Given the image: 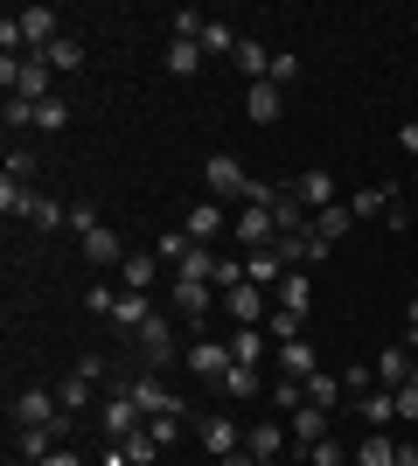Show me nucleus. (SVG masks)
I'll list each match as a JSON object with an SVG mask.
<instances>
[{
	"mask_svg": "<svg viewBox=\"0 0 418 466\" xmlns=\"http://www.w3.org/2000/svg\"><path fill=\"white\" fill-rule=\"evenodd\" d=\"M63 230H70V237L84 244V237L98 230V202H70V216H63Z\"/></svg>",
	"mask_w": 418,
	"mask_h": 466,
	"instance_id": "37",
	"label": "nucleus"
},
{
	"mask_svg": "<svg viewBox=\"0 0 418 466\" xmlns=\"http://www.w3.org/2000/svg\"><path fill=\"white\" fill-rule=\"evenodd\" d=\"M412 355H418V349H383V355H377V390H404Z\"/></svg>",
	"mask_w": 418,
	"mask_h": 466,
	"instance_id": "27",
	"label": "nucleus"
},
{
	"mask_svg": "<svg viewBox=\"0 0 418 466\" xmlns=\"http://www.w3.org/2000/svg\"><path fill=\"white\" fill-rule=\"evenodd\" d=\"M223 307H230V320H238V328H265V320H272V292L244 279V286L223 292Z\"/></svg>",
	"mask_w": 418,
	"mask_h": 466,
	"instance_id": "4",
	"label": "nucleus"
},
{
	"mask_svg": "<svg viewBox=\"0 0 418 466\" xmlns=\"http://www.w3.org/2000/svg\"><path fill=\"white\" fill-rule=\"evenodd\" d=\"M28 209H36V188H28V181H7V175H0V216H7V223L21 216V223H28Z\"/></svg>",
	"mask_w": 418,
	"mask_h": 466,
	"instance_id": "29",
	"label": "nucleus"
},
{
	"mask_svg": "<svg viewBox=\"0 0 418 466\" xmlns=\"http://www.w3.org/2000/svg\"><path fill=\"white\" fill-rule=\"evenodd\" d=\"M168 299H175V313L189 320V328H202V320H209V307H217V286H202V279H175V286H168Z\"/></svg>",
	"mask_w": 418,
	"mask_h": 466,
	"instance_id": "7",
	"label": "nucleus"
},
{
	"mask_svg": "<svg viewBox=\"0 0 418 466\" xmlns=\"http://www.w3.org/2000/svg\"><path fill=\"white\" fill-rule=\"evenodd\" d=\"M244 279H251V286H265V292H279V279H286V258H279L272 244H265V251H251V258H244Z\"/></svg>",
	"mask_w": 418,
	"mask_h": 466,
	"instance_id": "22",
	"label": "nucleus"
},
{
	"mask_svg": "<svg viewBox=\"0 0 418 466\" xmlns=\"http://www.w3.org/2000/svg\"><path fill=\"white\" fill-rule=\"evenodd\" d=\"M398 147H404V154H418V118H412V126L398 133Z\"/></svg>",
	"mask_w": 418,
	"mask_h": 466,
	"instance_id": "53",
	"label": "nucleus"
},
{
	"mask_svg": "<svg viewBox=\"0 0 418 466\" xmlns=\"http://www.w3.org/2000/svg\"><path fill=\"white\" fill-rule=\"evenodd\" d=\"M404 349H418V299H404Z\"/></svg>",
	"mask_w": 418,
	"mask_h": 466,
	"instance_id": "51",
	"label": "nucleus"
},
{
	"mask_svg": "<svg viewBox=\"0 0 418 466\" xmlns=\"http://www.w3.org/2000/svg\"><path fill=\"white\" fill-rule=\"evenodd\" d=\"M63 216H70V209H63L56 195H36V209H28V223H36V230H63Z\"/></svg>",
	"mask_w": 418,
	"mask_h": 466,
	"instance_id": "38",
	"label": "nucleus"
},
{
	"mask_svg": "<svg viewBox=\"0 0 418 466\" xmlns=\"http://www.w3.org/2000/svg\"><path fill=\"white\" fill-rule=\"evenodd\" d=\"M105 466H133V460H126V446H112V452H105Z\"/></svg>",
	"mask_w": 418,
	"mask_h": 466,
	"instance_id": "56",
	"label": "nucleus"
},
{
	"mask_svg": "<svg viewBox=\"0 0 418 466\" xmlns=\"http://www.w3.org/2000/svg\"><path fill=\"white\" fill-rule=\"evenodd\" d=\"M154 320V292H119V307H112V328L119 334H139Z\"/></svg>",
	"mask_w": 418,
	"mask_h": 466,
	"instance_id": "19",
	"label": "nucleus"
},
{
	"mask_svg": "<svg viewBox=\"0 0 418 466\" xmlns=\"http://www.w3.org/2000/svg\"><path fill=\"white\" fill-rule=\"evenodd\" d=\"M84 258H91L98 272H119V265H126L133 251H126V237H119V230H105V223H98V230L84 237Z\"/></svg>",
	"mask_w": 418,
	"mask_h": 466,
	"instance_id": "13",
	"label": "nucleus"
},
{
	"mask_svg": "<svg viewBox=\"0 0 418 466\" xmlns=\"http://www.w3.org/2000/svg\"><path fill=\"white\" fill-rule=\"evenodd\" d=\"M15 21H21V42H28V56H42L49 42L70 35V28H63V15L49 7V0H36V7H15Z\"/></svg>",
	"mask_w": 418,
	"mask_h": 466,
	"instance_id": "2",
	"label": "nucleus"
},
{
	"mask_svg": "<svg viewBox=\"0 0 418 466\" xmlns=\"http://www.w3.org/2000/svg\"><path fill=\"white\" fill-rule=\"evenodd\" d=\"M181 251H189V230H168V237H154V258H160V265H181Z\"/></svg>",
	"mask_w": 418,
	"mask_h": 466,
	"instance_id": "44",
	"label": "nucleus"
},
{
	"mask_svg": "<svg viewBox=\"0 0 418 466\" xmlns=\"http://www.w3.org/2000/svg\"><path fill=\"white\" fill-rule=\"evenodd\" d=\"M56 439H63V425H21V460H28V466H42V460H49V452H56Z\"/></svg>",
	"mask_w": 418,
	"mask_h": 466,
	"instance_id": "23",
	"label": "nucleus"
},
{
	"mask_svg": "<svg viewBox=\"0 0 418 466\" xmlns=\"http://www.w3.org/2000/svg\"><path fill=\"white\" fill-rule=\"evenodd\" d=\"M0 126H7V133H28V126H36V105H28V97H7Z\"/></svg>",
	"mask_w": 418,
	"mask_h": 466,
	"instance_id": "43",
	"label": "nucleus"
},
{
	"mask_svg": "<svg viewBox=\"0 0 418 466\" xmlns=\"http://www.w3.org/2000/svg\"><path fill=\"white\" fill-rule=\"evenodd\" d=\"M7 466H28V460H21V452H15V460H7Z\"/></svg>",
	"mask_w": 418,
	"mask_h": 466,
	"instance_id": "58",
	"label": "nucleus"
},
{
	"mask_svg": "<svg viewBox=\"0 0 418 466\" xmlns=\"http://www.w3.org/2000/svg\"><path fill=\"white\" fill-rule=\"evenodd\" d=\"M244 112L259 118V126H272V118L286 112V91H279V84H251V91H244Z\"/></svg>",
	"mask_w": 418,
	"mask_h": 466,
	"instance_id": "26",
	"label": "nucleus"
},
{
	"mask_svg": "<svg viewBox=\"0 0 418 466\" xmlns=\"http://www.w3.org/2000/svg\"><path fill=\"white\" fill-rule=\"evenodd\" d=\"M349 223H356V209H349V202H335V209L314 216V237H321V244H335V237H349Z\"/></svg>",
	"mask_w": 418,
	"mask_h": 466,
	"instance_id": "33",
	"label": "nucleus"
},
{
	"mask_svg": "<svg viewBox=\"0 0 418 466\" xmlns=\"http://www.w3.org/2000/svg\"><path fill=\"white\" fill-rule=\"evenodd\" d=\"M244 452H251V460H265V466H279V460H286V425H272V418L244 425Z\"/></svg>",
	"mask_w": 418,
	"mask_h": 466,
	"instance_id": "11",
	"label": "nucleus"
},
{
	"mask_svg": "<svg viewBox=\"0 0 418 466\" xmlns=\"http://www.w3.org/2000/svg\"><path fill=\"white\" fill-rule=\"evenodd\" d=\"M91 390H98L91 376H63V383H56V404H63V418H70V410H91Z\"/></svg>",
	"mask_w": 418,
	"mask_h": 466,
	"instance_id": "34",
	"label": "nucleus"
},
{
	"mask_svg": "<svg viewBox=\"0 0 418 466\" xmlns=\"http://www.w3.org/2000/svg\"><path fill=\"white\" fill-rule=\"evenodd\" d=\"M133 341H139V362H147V370H168V362H175V320H168V313H154Z\"/></svg>",
	"mask_w": 418,
	"mask_h": 466,
	"instance_id": "6",
	"label": "nucleus"
},
{
	"mask_svg": "<svg viewBox=\"0 0 418 466\" xmlns=\"http://www.w3.org/2000/svg\"><path fill=\"white\" fill-rule=\"evenodd\" d=\"M7 181H36V154L28 147H7Z\"/></svg>",
	"mask_w": 418,
	"mask_h": 466,
	"instance_id": "46",
	"label": "nucleus"
},
{
	"mask_svg": "<svg viewBox=\"0 0 418 466\" xmlns=\"http://www.w3.org/2000/svg\"><path fill=\"white\" fill-rule=\"evenodd\" d=\"M202 28H209L202 7H175V42H202Z\"/></svg>",
	"mask_w": 418,
	"mask_h": 466,
	"instance_id": "40",
	"label": "nucleus"
},
{
	"mask_svg": "<svg viewBox=\"0 0 418 466\" xmlns=\"http://www.w3.org/2000/svg\"><path fill=\"white\" fill-rule=\"evenodd\" d=\"M238 70H244L251 84H265V77H272V49H265V42H251V35H238Z\"/></svg>",
	"mask_w": 418,
	"mask_h": 466,
	"instance_id": "28",
	"label": "nucleus"
},
{
	"mask_svg": "<svg viewBox=\"0 0 418 466\" xmlns=\"http://www.w3.org/2000/svg\"><path fill=\"white\" fill-rule=\"evenodd\" d=\"M15 425H63L56 390H21V397H15Z\"/></svg>",
	"mask_w": 418,
	"mask_h": 466,
	"instance_id": "12",
	"label": "nucleus"
},
{
	"mask_svg": "<svg viewBox=\"0 0 418 466\" xmlns=\"http://www.w3.org/2000/svg\"><path fill=\"white\" fill-rule=\"evenodd\" d=\"M272 362H279L286 376H293V383H307V376L321 370V362H314V341H307V334H300V341H279V349H272Z\"/></svg>",
	"mask_w": 418,
	"mask_h": 466,
	"instance_id": "17",
	"label": "nucleus"
},
{
	"mask_svg": "<svg viewBox=\"0 0 418 466\" xmlns=\"http://www.w3.org/2000/svg\"><path fill=\"white\" fill-rule=\"evenodd\" d=\"M119 279H126V292H154V286H160V258H154V251H133V258L119 265Z\"/></svg>",
	"mask_w": 418,
	"mask_h": 466,
	"instance_id": "24",
	"label": "nucleus"
},
{
	"mask_svg": "<svg viewBox=\"0 0 418 466\" xmlns=\"http://www.w3.org/2000/svg\"><path fill=\"white\" fill-rule=\"evenodd\" d=\"M119 397H133V404H139V418H168V410H181V397H175L168 383H160L154 370H147V376H133V383H126Z\"/></svg>",
	"mask_w": 418,
	"mask_h": 466,
	"instance_id": "5",
	"label": "nucleus"
},
{
	"mask_svg": "<svg viewBox=\"0 0 418 466\" xmlns=\"http://www.w3.org/2000/svg\"><path fill=\"white\" fill-rule=\"evenodd\" d=\"M404 383H418V355H412V376H404Z\"/></svg>",
	"mask_w": 418,
	"mask_h": 466,
	"instance_id": "57",
	"label": "nucleus"
},
{
	"mask_svg": "<svg viewBox=\"0 0 418 466\" xmlns=\"http://www.w3.org/2000/svg\"><path fill=\"white\" fill-rule=\"evenodd\" d=\"M293 77H300V56H272V77H265V84H279V91H293Z\"/></svg>",
	"mask_w": 418,
	"mask_h": 466,
	"instance_id": "47",
	"label": "nucleus"
},
{
	"mask_svg": "<svg viewBox=\"0 0 418 466\" xmlns=\"http://www.w3.org/2000/svg\"><path fill=\"white\" fill-rule=\"evenodd\" d=\"M181 362H189V376H202V383H223V370H230L238 355H230V341H209V334H196V341L181 349Z\"/></svg>",
	"mask_w": 418,
	"mask_h": 466,
	"instance_id": "3",
	"label": "nucleus"
},
{
	"mask_svg": "<svg viewBox=\"0 0 418 466\" xmlns=\"http://www.w3.org/2000/svg\"><path fill=\"white\" fill-rule=\"evenodd\" d=\"M139 425H147V418H139V404H133V397H105V410H98V431L112 439V446H126V439H133Z\"/></svg>",
	"mask_w": 418,
	"mask_h": 466,
	"instance_id": "10",
	"label": "nucleus"
},
{
	"mask_svg": "<svg viewBox=\"0 0 418 466\" xmlns=\"http://www.w3.org/2000/svg\"><path fill=\"white\" fill-rule=\"evenodd\" d=\"M217 272H223V258L209 251V244H189L181 265H175V279H202V286H217Z\"/></svg>",
	"mask_w": 418,
	"mask_h": 466,
	"instance_id": "21",
	"label": "nucleus"
},
{
	"mask_svg": "<svg viewBox=\"0 0 418 466\" xmlns=\"http://www.w3.org/2000/svg\"><path fill=\"white\" fill-rule=\"evenodd\" d=\"M63 126H70V105H63V97L36 105V133H63Z\"/></svg>",
	"mask_w": 418,
	"mask_h": 466,
	"instance_id": "42",
	"label": "nucleus"
},
{
	"mask_svg": "<svg viewBox=\"0 0 418 466\" xmlns=\"http://www.w3.org/2000/svg\"><path fill=\"white\" fill-rule=\"evenodd\" d=\"M42 466H84V460H77V452H70V446H56V452H49V460H42Z\"/></svg>",
	"mask_w": 418,
	"mask_h": 466,
	"instance_id": "52",
	"label": "nucleus"
},
{
	"mask_svg": "<svg viewBox=\"0 0 418 466\" xmlns=\"http://www.w3.org/2000/svg\"><path fill=\"white\" fill-rule=\"evenodd\" d=\"M293 460H307V466H342L349 452H342V439H321V446H307V452L293 446Z\"/></svg>",
	"mask_w": 418,
	"mask_h": 466,
	"instance_id": "41",
	"label": "nucleus"
},
{
	"mask_svg": "<svg viewBox=\"0 0 418 466\" xmlns=\"http://www.w3.org/2000/svg\"><path fill=\"white\" fill-rule=\"evenodd\" d=\"M265 341H272V334H265V328H238V334H230V355L259 370V362H265Z\"/></svg>",
	"mask_w": 418,
	"mask_h": 466,
	"instance_id": "35",
	"label": "nucleus"
},
{
	"mask_svg": "<svg viewBox=\"0 0 418 466\" xmlns=\"http://www.w3.org/2000/svg\"><path fill=\"white\" fill-rule=\"evenodd\" d=\"M84 307H91V313H105V320H112V307H119V292H112V286H91V292H84Z\"/></svg>",
	"mask_w": 418,
	"mask_h": 466,
	"instance_id": "48",
	"label": "nucleus"
},
{
	"mask_svg": "<svg viewBox=\"0 0 418 466\" xmlns=\"http://www.w3.org/2000/svg\"><path fill=\"white\" fill-rule=\"evenodd\" d=\"M356 466H398V439H391V431H370L356 446Z\"/></svg>",
	"mask_w": 418,
	"mask_h": 466,
	"instance_id": "32",
	"label": "nucleus"
},
{
	"mask_svg": "<svg viewBox=\"0 0 418 466\" xmlns=\"http://www.w3.org/2000/svg\"><path fill=\"white\" fill-rule=\"evenodd\" d=\"M307 404H321V410H335V404H349V390H342V376L314 370V376H307Z\"/></svg>",
	"mask_w": 418,
	"mask_h": 466,
	"instance_id": "31",
	"label": "nucleus"
},
{
	"mask_svg": "<svg viewBox=\"0 0 418 466\" xmlns=\"http://www.w3.org/2000/svg\"><path fill=\"white\" fill-rule=\"evenodd\" d=\"M398 418H404V425L418 418V383H404V390H398Z\"/></svg>",
	"mask_w": 418,
	"mask_h": 466,
	"instance_id": "50",
	"label": "nucleus"
},
{
	"mask_svg": "<svg viewBox=\"0 0 418 466\" xmlns=\"http://www.w3.org/2000/svg\"><path fill=\"white\" fill-rule=\"evenodd\" d=\"M321 439H328V410H321V404H300L293 410V446L307 452V446H321Z\"/></svg>",
	"mask_w": 418,
	"mask_h": 466,
	"instance_id": "25",
	"label": "nucleus"
},
{
	"mask_svg": "<svg viewBox=\"0 0 418 466\" xmlns=\"http://www.w3.org/2000/svg\"><path fill=\"white\" fill-rule=\"evenodd\" d=\"M154 452H160V439H154V431H147V425H139L133 439H126V460H133V466H147V460H154Z\"/></svg>",
	"mask_w": 418,
	"mask_h": 466,
	"instance_id": "45",
	"label": "nucleus"
},
{
	"mask_svg": "<svg viewBox=\"0 0 418 466\" xmlns=\"http://www.w3.org/2000/svg\"><path fill=\"white\" fill-rule=\"evenodd\" d=\"M398 466H418V446H412V439H398Z\"/></svg>",
	"mask_w": 418,
	"mask_h": 466,
	"instance_id": "54",
	"label": "nucleus"
},
{
	"mask_svg": "<svg viewBox=\"0 0 418 466\" xmlns=\"http://www.w3.org/2000/svg\"><path fill=\"white\" fill-rule=\"evenodd\" d=\"M202 56H238V35H230L223 21H209V28H202Z\"/></svg>",
	"mask_w": 418,
	"mask_h": 466,
	"instance_id": "39",
	"label": "nucleus"
},
{
	"mask_svg": "<svg viewBox=\"0 0 418 466\" xmlns=\"http://www.w3.org/2000/svg\"><path fill=\"white\" fill-rule=\"evenodd\" d=\"M181 230H189V244H209V251H217V237L230 230V216H223V202H209V195H202L196 209L181 216Z\"/></svg>",
	"mask_w": 418,
	"mask_h": 466,
	"instance_id": "9",
	"label": "nucleus"
},
{
	"mask_svg": "<svg viewBox=\"0 0 418 466\" xmlns=\"http://www.w3.org/2000/svg\"><path fill=\"white\" fill-rule=\"evenodd\" d=\"M202 188H209V202H244L251 195V167L238 154H209L202 160Z\"/></svg>",
	"mask_w": 418,
	"mask_h": 466,
	"instance_id": "1",
	"label": "nucleus"
},
{
	"mask_svg": "<svg viewBox=\"0 0 418 466\" xmlns=\"http://www.w3.org/2000/svg\"><path fill=\"white\" fill-rule=\"evenodd\" d=\"M42 63H49V70H56V77H63V70H70V77H77V70H84V42H77V35H63V42H49V49H42Z\"/></svg>",
	"mask_w": 418,
	"mask_h": 466,
	"instance_id": "30",
	"label": "nucleus"
},
{
	"mask_svg": "<svg viewBox=\"0 0 418 466\" xmlns=\"http://www.w3.org/2000/svg\"><path fill=\"white\" fill-rule=\"evenodd\" d=\"M202 70V42H168V77H196Z\"/></svg>",
	"mask_w": 418,
	"mask_h": 466,
	"instance_id": "36",
	"label": "nucleus"
},
{
	"mask_svg": "<svg viewBox=\"0 0 418 466\" xmlns=\"http://www.w3.org/2000/svg\"><path fill=\"white\" fill-rule=\"evenodd\" d=\"M217 390H223V397H230V404H259V397H265V376L251 370V362H230Z\"/></svg>",
	"mask_w": 418,
	"mask_h": 466,
	"instance_id": "16",
	"label": "nucleus"
},
{
	"mask_svg": "<svg viewBox=\"0 0 418 466\" xmlns=\"http://www.w3.org/2000/svg\"><path fill=\"white\" fill-rule=\"evenodd\" d=\"M272 307H279V313H293L300 328H307V313H314V286H307V272H286V279H279Z\"/></svg>",
	"mask_w": 418,
	"mask_h": 466,
	"instance_id": "14",
	"label": "nucleus"
},
{
	"mask_svg": "<svg viewBox=\"0 0 418 466\" xmlns=\"http://www.w3.org/2000/svg\"><path fill=\"white\" fill-rule=\"evenodd\" d=\"M293 195H300L314 216H321V209H335V175H328V167H307V175L293 181Z\"/></svg>",
	"mask_w": 418,
	"mask_h": 466,
	"instance_id": "18",
	"label": "nucleus"
},
{
	"mask_svg": "<svg viewBox=\"0 0 418 466\" xmlns=\"http://www.w3.org/2000/svg\"><path fill=\"white\" fill-rule=\"evenodd\" d=\"M272 237H279L272 209H251V202H244V209H238V244H251V251H265Z\"/></svg>",
	"mask_w": 418,
	"mask_h": 466,
	"instance_id": "20",
	"label": "nucleus"
},
{
	"mask_svg": "<svg viewBox=\"0 0 418 466\" xmlns=\"http://www.w3.org/2000/svg\"><path fill=\"white\" fill-rule=\"evenodd\" d=\"M147 431H154L160 446H175V439H181V418H175V410H168V418H147Z\"/></svg>",
	"mask_w": 418,
	"mask_h": 466,
	"instance_id": "49",
	"label": "nucleus"
},
{
	"mask_svg": "<svg viewBox=\"0 0 418 466\" xmlns=\"http://www.w3.org/2000/svg\"><path fill=\"white\" fill-rule=\"evenodd\" d=\"M217 466H265V460H251V452H230V460H217Z\"/></svg>",
	"mask_w": 418,
	"mask_h": 466,
	"instance_id": "55",
	"label": "nucleus"
},
{
	"mask_svg": "<svg viewBox=\"0 0 418 466\" xmlns=\"http://www.w3.org/2000/svg\"><path fill=\"white\" fill-rule=\"evenodd\" d=\"M196 439H202V452L209 460H230V452H244V431H238V418H223V410H209L196 425Z\"/></svg>",
	"mask_w": 418,
	"mask_h": 466,
	"instance_id": "8",
	"label": "nucleus"
},
{
	"mask_svg": "<svg viewBox=\"0 0 418 466\" xmlns=\"http://www.w3.org/2000/svg\"><path fill=\"white\" fill-rule=\"evenodd\" d=\"M349 410H356L370 431H383L391 418H398V390H362V397H349Z\"/></svg>",
	"mask_w": 418,
	"mask_h": 466,
	"instance_id": "15",
	"label": "nucleus"
}]
</instances>
